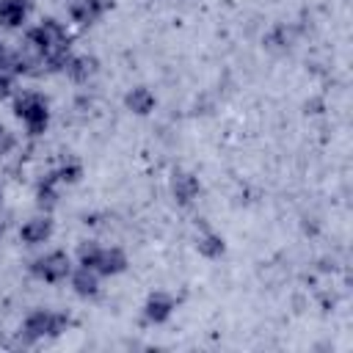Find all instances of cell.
<instances>
[{"label": "cell", "instance_id": "obj_1", "mask_svg": "<svg viewBox=\"0 0 353 353\" xmlns=\"http://www.w3.org/2000/svg\"><path fill=\"white\" fill-rule=\"evenodd\" d=\"M14 113L25 121L28 132L30 135H41L47 130V121H50V105L41 94L36 91H22L17 99H14Z\"/></svg>", "mask_w": 353, "mask_h": 353}, {"label": "cell", "instance_id": "obj_2", "mask_svg": "<svg viewBox=\"0 0 353 353\" xmlns=\"http://www.w3.org/2000/svg\"><path fill=\"white\" fill-rule=\"evenodd\" d=\"M69 323L72 320L63 312H44V309H39V312H30L25 317L22 336H25V342H36V339H44V336H58V334H63L69 328Z\"/></svg>", "mask_w": 353, "mask_h": 353}, {"label": "cell", "instance_id": "obj_3", "mask_svg": "<svg viewBox=\"0 0 353 353\" xmlns=\"http://www.w3.org/2000/svg\"><path fill=\"white\" fill-rule=\"evenodd\" d=\"M69 270H72V265H69V256L63 251H50V254H44V256H39V259L30 262V273L36 279L50 281V284L63 281L69 276Z\"/></svg>", "mask_w": 353, "mask_h": 353}, {"label": "cell", "instance_id": "obj_4", "mask_svg": "<svg viewBox=\"0 0 353 353\" xmlns=\"http://www.w3.org/2000/svg\"><path fill=\"white\" fill-rule=\"evenodd\" d=\"M113 6V0H74L69 6V17L77 25H91L94 19H99L108 8Z\"/></svg>", "mask_w": 353, "mask_h": 353}, {"label": "cell", "instance_id": "obj_5", "mask_svg": "<svg viewBox=\"0 0 353 353\" xmlns=\"http://www.w3.org/2000/svg\"><path fill=\"white\" fill-rule=\"evenodd\" d=\"M171 190H174V199H176L179 204H190V201L199 196L201 185H199V179H196L190 171H176L174 179H171Z\"/></svg>", "mask_w": 353, "mask_h": 353}, {"label": "cell", "instance_id": "obj_6", "mask_svg": "<svg viewBox=\"0 0 353 353\" xmlns=\"http://www.w3.org/2000/svg\"><path fill=\"white\" fill-rule=\"evenodd\" d=\"M171 309H174V298L171 295L152 292L149 301H146V306H143V317H146V323H165L168 314H171Z\"/></svg>", "mask_w": 353, "mask_h": 353}, {"label": "cell", "instance_id": "obj_7", "mask_svg": "<svg viewBox=\"0 0 353 353\" xmlns=\"http://www.w3.org/2000/svg\"><path fill=\"white\" fill-rule=\"evenodd\" d=\"M30 11V0H0V25L19 28Z\"/></svg>", "mask_w": 353, "mask_h": 353}, {"label": "cell", "instance_id": "obj_8", "mask_svg": "<svg viewBox=\"0 0 353 353\" xmlns=\"http://www.w3.org/2000/svg\"><path fill=\"white\" fill-rule=\"evenodd\" d=\"M50 234H52V221H50L47 215L30 218V221L19 229V237H22V243H28V245H39V243H44Z\"/></svg>", "mask_w": 353, "mask_h": 353}, {"label": "cell", "instance_id": "obj_9", "mask_svg": "<svg viewBox=\"0 0 353 353\" xmlns=\"http://www.w3.org/2000/svg\"><path fill=\"white\" fill-rule=\"evenodd\" d=\"M94 270L102 276H116V273L127 270V254L121 248H102Z\"/></svg>", "mask_w": 353, "mask_h": 353}, {"label": "cell", "instance_id": "obj_10", "mask_svg": "<svg viewBox=\"0 0 353 353\" xmlns=\"http://www.w3.org/2000/svg\"><path fill=\"white\" fill-rule=\"evenodd\" d=\"M97 66H99V63H97V58H91V55H72L63 72H66L74 83H85L88 77H94Z\"/></svg>", "mask_w": 353, "mask_h": 353}, {"label": "cell", "instance_id": "obj_11", "mask_svg": "<svg viewBox=\"0 0 353 353\" xmlns=\"http://www.w3.org/2000/svg\"><path fill=\"white\" fill-rule=\"evenodd\" d=\"M72 287H74V292H77V295H83V298L97 295V290H99L97 270H91V268H83V265H80V268L72 273Z\"/></svg>", "mask_w": 353, "mask_h": 353}, {"label": "cell", "instance_id": "obj_12", "mask_svg": "<svg viewBox=\"0 0 353 353\" xmlns=\"http://www.w3.org/2000/svg\"><path fill=\"white\" fill-rule=\"evenodd\" d=\"M124 105H127L132 113L146 116V113H152V108H154V94H152L149 88H143V85H138V88H132V91L124 97Z\"/></svg>", "mask_w": 353, "mask_h": 353}, {"label": "cell", "instance_id": "obj_13", "mask_svg": "<svg viewBox=\"0 0 353 353\" xmlns=\"http://www.w3.org/2000/svg\"><path fill=\"white\" fill-rule=\"evenodd\" d=\"M58 176H55V171L52 174H47L41 182H39V188H36V204L41 207V210H52L55 207V201H58Z\"/></svg>", "mask_w": 353, "mask_h": 353}, {"label": "cell", "instance_id": "obj_14", "mask_svg": "<svg viewBox=\"0 0 353 353\" xmlns=\"http://www.w3.org/2000/svg\"><path fill=\"white\" fill-rule=\"evenodd\" d=\"M290 41H292V33H290L287 25H276V28L265 36V47H268L270 52H284V50H290Z\"/></svg>", "mask_w": 353, "mask_h": 353}, {"label": "cell", "instance_id": "obj_15", "mask_svg": "<svg viewBox=\"0 0 353 353\" xmlns=\"http://www.w3.org/2000/svg\"><path fill=\"white\" fill-rule=\"evenodd\" d=\"M199 254H204V256H210V259H215V256H221L223 254V237L221 234H215V232H204L201 237H199Z\"/></svg>", "mask_w": 353, "mask_h": 353}, {"label": "cell", "instance_id": "obj_16", "mask_svg": "<svg viewBox=\"0 0 353 353\" xmlns=\"http://www.w3.org/2000/svg\"><path fill=\"white\" fill-rule=\"evenodd\" d=\"M99 245L97 243H91V240H85V243H80V248H77V259H80V265L83 268H97V259H99Z\"/></svg>", "mask_w": 353, "mask_h": 353}, {"label": "cell", "instance_id": "obj_17", "mask_svg": "<svg viewBox=\"0 0 353 353\" xmlns=\"http://www.w3.org/2000/svg\"><path fill=\"white\" fill-rule=\"evenodd\" d=\"M55 176H58V182H77L80 176H83V165L80 163H63L58 171H55Z\"/></svg>", "mask_w": 353, "mask_h": 353}, {"label": "cell", "instance_id": "obj_18", "mask_svg": "<svg viewBox=\"0 0 353 353\" xmlns=\"http://www.w3.org/2000/svg\"><path fill=\"white\" fill-rule=\"evenodd\" d=\"M14 146H17V138H14V132H11V130H6V127L0 124V154H8Z\"/></svg>", "mask_w": 353, "mask_h": 353}, {"label": "cell", "instance_id": "obj_19", "mask_svg": "<svg viewBox=\"0 0 353 353\" xmlns=\"http://www.w3.org/2000/svg\"><path fill=\"white\" fill-rule=\"evenodd\" d=\"M11 91H14V74L11 72H0V99L11 97Z\"/></svg>", "mask_w": 353, "mask_h": 353}, {"label": "cell", "instance_id": "obj_20", "mask_svg": "<svg viewBox=\"0 0 353 353\" xmlns=\"http://www.w3.org/2000/svg\"><path fill=\"white\" fill-rule=\"evenodd\" d=\"M320 108H323V99H312V102H306V113H320Z\"/></svg>", "mask_w": 353, "mask_h": 353}, {"label": "cell", "instance_id": "obj_21", "mask_svg": "<svg viewBox=\"0 0 353 353\" xmlns=\"http://www.w3.org/2000/svg\"><path fill=\"white\" fill-rule=\"evenodd\" d=\"M6 58H8V52H6L3 41H0V72H3V66H6Z\"/></svg>", "mask_w": 353, "mask_h": 353}, {"label": "cell", "instance_id": "obj_22", "mask_svg": "<svg viewBox=\"0 0 353 353\" xmlns=\"http://www.w3.org/2000/svg\"><path fill=\"white\" fill-rule=\"evenodd\" d=\"M0 204H3V188H0Z\"/></svg>", "mask_w": 353, "mask_h": 353}]
</instances>
